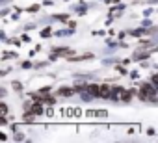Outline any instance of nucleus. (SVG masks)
<instances>
[{
	"label": "nucleus",
	"instance_id": "1",
	"mask_svg": "<svg viewBox=\"0 0 158 143\" xmlns=\"http://www.w3.org/2000/svg\"><path fill=\"white\" fill-rule=\"evenodd\" d=\"M89 4L88 2H84V0H78V2H74L73 6H71V13H74V15H78V17H84V15H88L89 13Z\"/></svg>",
	"mask_w": 158,
	"mask_h": 143
},
{
	"label": "nucleus",
	"instance_id": "2",
	"mask_svg": "<svg viewBox=\"0 0 158 143\" xmlns=\"http://www.w3.org/2000/svg\"><path fill=\"white\" fill-rule=\"evenodd\" d=\"M67 61H74V63H78V61H91V59H95V52H84V54H76V52H73V54H69L67 58H65Z\"/></svg>",
	"mask_w": 158,
	"mask_h": 143
},
{
	"label": "nucleus",
	"instance_id": "3",
	"mask_svg": "<svg viewBox=\"0 0 158 143\" xmlns=\"http://www.w3.org/2000/svg\"><path fill=\"white\" fill-rule=\"evenodd\" d=\"M151 56H152V52L151 50H145V48H136L134 52H132V61L134 63H139V61H143V59H151Z\"/></svg>",
	"mask_w": 158,
	"mask_h": 143
},
{
	"label": "nucleus",
	"instance_id": "4",
	"mask_svg": "<svg viewBox=\"0 0 158 143\" xmlns=\"http://www.w3.org/2000/svg\"><path fill=\"white\" fill-rule=\"evenodd\" d=\"M54 93H56L60 99H71L73 95H76L73 86H60V88H56V89H54Z\"/></svg>",
	"mask_w": 158,
	"mask_h": 143
},
{
	"label": "nucleus",
	"instance_id": "5",
	"mask_svg": "<svg viewBox=\"0 0 158 143\" xmlns=\"http://www.w3.org/2000/svg\"><path fill=\"white\" fill-rule=\"evenodd\" d=\"M84 117H86V119L101 121V119H106V117H108V112H106V110H86V112H84Z\"/></svg>",
	"mask_w": 158,
	"mask_h": 143
},
{
	"label": "nucleus",
	"instance_id": "6",
	"mask_svg": "<svg viewBox=\"0 0 158 143\" xmlns=\"http://www.w3.org/2000/svg\"><path fill=\"white\" fill-rule=\"evenodd\" d=\"M134 97H138V88H127L121 95V104H130Z\"/></svg>",
	"mask_w": 158,
	"mask_h": 143
},
{
	"label": "nucleus",
	"instance_id": "7",
	"mask_svg": "<svg viewBox=\"0 0 158 143\" xmlns=\"http://www.w3.org/2000/svg\"><path fill=\"white\" fill-rule=\"evenodd\" d=\"M125 89H127L125 86L112 84V97H110V100H112V102H115V104H119V102H121V95H123V91H125Z\"/></svg>",
	"mask_w": 158,
	"mask_h": 143
},
{
	"label": "nucleus",
	"instance_id": "8",
	"mask_svg": "<svg viewBox=\"0 0 158 143\" xmlns=\"http://www.w3.org/2000/svg\"><path fill=\"white\" fill-rule=\"evenodd\" d=\"M110 97H112V84L102 82V84H101V93H99V99L110 100Z\"/></svg>",
	"mask_w": 158,
	"mask_h": 143
},
{
	"label": "nucleus",
	"instance_id": "9",
	"mask_svg": "<svg viewBox=\"0 0 158 143\" xmlns=\"http://www.w3.org/2000/svg\"><path fill=\"white\" fill-rule=\"evenodd\" d=\"M125 10H127V4H123V2H119V4H114V6L110 8V15L117 19V17H121V15H123V11H125Z\"/></svg>",
	"mask_w": 158,
	"mask_h": 143
},
{
	"label": "nucleus",
	"instance_id": "10",
	"mask_svg": "<svg viewBox=\"0 0 158 143\" xmlns=\"http://www.w3.org/2000/svg\"><path fill=\"white\" fill-rule=\"evenodd\" d=\"M128 32V35H132V37H136V39H139V37H145L147 35V28L145 26H138V28H130V30H127Z\"/></svg>",
	"mask_w": 158,
	"mask_h": 143
},
{
	"label": "nucleus",
	"instance_id": "11",
	"mask_svg": "<svg viewBox=\"0 0 158 143\" xmlns=\"http://www.w3.org/2000/svg\"><path fill=\"white\" fill-rule=\"evenodd\" d=\"M35 119H37V115H35L32 110H28V112H23L21 123H23V125H34V123H35Z\"/></svg>",
	"mask_w": 158,
	"mask_h": 143
},
{
	"label": "nucleus",
	"instance_id": "12",
	"mask_svg": "<svg viewBox=\"0 0 158 143\" xmlns=\"http://www.w3.org/2000/svg\"><path fill=\"white\" fill-rule=\"evenodd\" d=\"M74 32H76L74 28H69V26H67V28H58V30H54V35H56V37H69V35H74Z\"/></svg>",
	"mask_w": 158,
	"mask_h": 143
},
{
	"label": "nucleus",
	"instance_id": "13",
	"mask_svg": "<svg viewBox=\"0 0 158 143\" xmlns=\"http://www.w3.org/2000/svg\"><path fill=\"white\" fill-rule=\"evenodd\" d=\"M45 110H47V106H45L43 102H39V100H34V104H32V112H34L37 117L45 115Z\"/></svg>",
	"mask_w": 158,
	"mask_h": 143
},
{
	"label": "nucleus",
	"instance_id": "14",
	"mask_svg": "<svg viewBox=\"0 0 158 143\" xmlns=\"http://www.w3.org/2000/svg\"><path fill=\"white\" fill-rule=\"evenodd\" d=\"M91 95H95L97 99H99V93H101V84H97V82H88V88H86Z\"/></svg>",
	"mask_w": 158,
	"mask_h": 143
},
{
	"label": "nucleus",
	"instance_id": "15",
	"mask_svg": "<svg viewBox=\"0 0 158 143\" xmlns=\"http://www.w3.org/2000/svg\"><path fill=\"white\" fill-rule=\"evenodd\" d=\"M127 67H128V65H123V63H121V61H119V63H115V65H114V69H115V73H117V75H119V76H127V75H128V73H130V71H128V69H127Z\"/></svg>",
	"mask_w": 158,
	"mask_h": 143
},
{
	"label": "nucleus",
	"instance_id": "16",
	"mask_svg": "<svg viewBox=\"0 0 158 143\" xmlns=\"http://www.w3.org/2000/svg\"><path fill=\"white\" fill-rule=\"evenodd\" d=\"M52 21H58V22L67 24L71 21V13H56V15H52Z\"/></svg>",
	"mask_w": 158,
	"mask_h": 143
},
{
	"label": "nucleus",
	"instance_id": "17",
	"mask_svg": "<svg viewBox=\"0 0 158 143\" xmlns=\"http://www.w3.org/2000/svg\"><path fill=\"white\" fill-rule=\"evenodd\" d=\"M39 35H41V39H48V37H52V35H54L52 26H50V24H47L45 28H41V30H39Z\"/></svg>",
	"mask_w": 158,
	"mask_h": 143
},
{
	"label": "nucleus",
	"instance_id": "18",
	"mask_svg": "<svg viewBox=\"0 0 158 143\" xmlns=\"http://www.w3.org/2000/svg\"><path fill=\"white\" fill-rule=\"evenodd\" d=\"M78 97L82 99V102H91V100H95V99H97V97H95V95H91L88 89H86V91H82L80 95H78Z\"/></svg>",
	"mask_w": 158,
	"mask_h": 143
},
{
	"label": "nucleus",
	"instance_id": "19",
	"mask_svg": "<svg viewBox=\"0 0 158 143\" xmlns=\"http://www.w3.org/2000/svg\"><path fill=\"white\" fill-rule=\"evenodd\" d=\"M11 89H13L15 93H19V95L24 93V88H23V82H21V80H13V82H11Z\"/></svg>",
	"mask_w": 158,
	"mask_h": 143
},
{
	"label": "nucleus",
	"instance_id": "20",
	"mask_svg": "<svg viewBox=\"0 0 158 143\" xmlns=\"http://www.w3.org/2000/svg\"><path fill=\"white\" fill-rule=\"evenodd\" d=\"M41 8H43V4H30L28 8H24V11L26 13H39Z\"/></svg>",
	"mask_w": 158,
	"mask_h": 143
},
{
	"label": "nucleus",
	"instance_id": "21",
	"mask_svg": "<svg viewBox=\"0 0 158 143\" xmlns=\"http://www.w3.org/2000/svg\"><path fill=\"white\" fill-rule=\"evenodd\" d=\"M13 141H17V143H21V141H26L28 137H26V134L24 132H21V130H17V132H13V137H11Z\"/></svg>",
	"mask_w": 158,
	"mask_h": 143
},
{
	"label": "nucleus",
	"instance_id": "22",
	"mask_svg": "<svg viewBox=\"0 0 158 143\" xmlns=\"http://www.w3.org/2000/svg\"><path fill=\"white\" fill-rule=\"evenodd\" d=\"M13 58H19V54H17V52H11V50H4V52H2V61L13 59Z\"/></svg>",
	"mask_w": 158,
	"mask_h": 143
},
{
	"label": "nucleus",
	"instance_id": "23",
	"mask_svg": "<svg viewBox=\"0 0 158 143\" xmlns=\"http://www.w3.org/2000/svg\"><path fill=\"white\" fill-rule=\"evenodd\" d=\"M0 113H2V115H10V106H8V102L4 99L0 100Z\"/></svg>",
	"mask_w": 158,
	"mask_h": 143
},
{
	"label": "nucleus",
	"instance_id": "24",
	"mask_svg": "<svg viewBox=\"0 0 158 143\" xmlns=\"http://www.w3.org/2000/svg\"><path fill=\"white\" fill-rule=\"evenodd\" d=\"M104 45H106L108 48H119V39L115 41V39H110V37H108V39H104Z\"/></svg>",
	"mask_w": 158,
	"mask_h": 143
},
{
	"label": "nucleus",
	"instance_id": "25",
	"mask_svg": "<svg viewBox=\"0 0 158 143\" xmlns=\"http://www.w3.org/2000/svg\"><path fill=\"white\" fill-rule=\"evenodd\" d=\"M19 67H21L23 71H28V69H34V63H32V59H23V61L19 63Z\"/></svg>",
	"mask_w": 158,
	"mask_h": 143
},
{
	"label": "nucleus",
	"instance_id": "26",
	"mask_svg": "<svg viewBox=\"0 0 158 143\" xmlns=\"http://www.w3.org/2000/svg\"><path fill=\"white\" fill-rule=\"evenodd\" d=\"M6 45H13V47H21L23 45V39L21 37H11V39H8V43Z\"/></svg>",
	"mask_w": 158,
	"mask_h": 143
},
{
	"label": "nucleus",
	"instance_id": "27",
	"mask_svg": "<svg viewBox=\"0 0 158 143\" xmlns=\"http://www.w3.org/2000/svg\"><path fill=\"white\" fill-rule=\"evenodd\" d=\"M48 63H52V61H50V59H48V61H37V63H34V69H35V71H39V69H47Z\"/></svg>",
	"mask_w": 158,
	"mask_h": 143
},
{
	"label": "nucleus",
	"instance_id": "28",
	"mask_svg": "<svg viewBox=\"0 0 158 143\" xmlns=\"http://www.w3.org/2000/svg\"><path fill=\"white\" fill-rule=\"evenodd\" d=\"M8 125H10V115H2V113H0V126L6 128Z\"/></svg>",
	"mask_w": 158,
	"mask_h": 143
},
{
	"label": "nucleus",
	"instance_id": "29",
	"mask_svg": "<svg viewBox=\"0 0 158 143\" xmlns=\"http://www.w3.org/2000/svg\"><path fill=\"white\" fill-rule=\"evenodd\" d=\"M32 104H34V100H32V99H30V100H23V104H21L23 112H28V110H32Z\"/></svg>",
	"mask_w": 158,
	"mask_h": 143
},
{
	"label": "nucleus",
	"instance_id": "30",
	"mask_svg": "<svg viewBox=\"0 0 158 143\" xmlns=\"http://www.w3.org/2000/svg\"><path fill=\"white\" fill-rule=\"evenodd\" d=\"M147 35H151V37H154V35H158V26H151V28H147Z\"/></svg>",
	"mask_w": 158,
	"mask_h": 143
},
{
	"label": "nucleus",
	"instance_id": "31",
	"mask_svg": "<svg viewBox=\"0 0 158 143\" xmlns=\"http://www.w3.org/2000/svg\"><path fill=\"white\" fill-rule=\"evenodd\" d=\"M35 91H39L41 95H45V93H52V86H43V88H39V89H35Z\"/></svg>",
	"mask_w": 158,
	"mask_h": 143
},
{
	"label": "nucleus",
	"instance_id": "32",
	"mask_svg": "<svg viewBox=\"0 0 158 143\" xmlns=\"http://www.w3.org/2000/svg\"><path fill=\"white\" fill-rule=\"evenodd\" d=\"M35 26H37V24H35V22H26V24H24V26H23V30H24V32H32V30H34V28H35Z\"/></svg>",
	"mask_w": 158,
	"mask_h": 143
},
{
	"label": "nucleus",
	"instance_id": "33",
	"mask_svg": "<svg viewBox=\"0 0 158 143\" xmlns=\"http://www.w3.org/2000/svg\"><path fill=\"white\" fill-rule=\"evenodd\" d=\"M145 134L152 137V136H156V128H154V126H147V128H145Z\"/></svg>",
	"mask_w": 158,
	"mask_h": 143
},
{
	"label": "nucleus",
	"instance_id": "34",
	"mask_svg": "<svg viewBox=\"0 0 158 143\" xmlns=\"http://www.w3.org/2000/svg\"><path fill=\"white\" fill-rule=\"evenodd\" d=\"M128 76H130L132 80H138V78H139V71H138V69H134V71H130V73H128Z\"/></svg>",
	"mask_w": 158,
	"mask_h": 143
},
{
	"label": "nucleus",
	"instance_id": "35",
	"mask_svg": "<svg viewBox=\"0 0 158 143\" xmlns=\"http://www.w3.org/2000/svg\"><path fill=\"white\" fill-rule=\"evenodd\" d=\"M60 58H61L60 54H56V52H52V50H50V54H48V59H50V61H58Z\"/></svg>",
	"mask_w": 158,
	"mask_h": 143
},
{
	"label": "nucleus",
	"instance_id": "36",
	"mask_svg": "<svg viewBox=\"0 0 158 143\" xmlns=\"http://www.w3.org/2000/svg\"><path fill=\"white\" fill-rule=\"evenodd\" d=\"M149 80L154 84V86H158V73H151V76H149Z\"/></svg>",
	"mask_w": 158,
	"mask_h": 143
},
{
	"label": "nucleus",
	"instance_id": "37",
	"mask_svg": "<svg viewBox=\"0 0 158 143\" xmlns=\"http://www.w3.org/2000/svg\"><path fill=\"white\" fill-rule=\"evenodd\" d=\"M141 26H145V28H151V26H152V22H151V19H149V17H145V19L141 21Z\"/></svg>",
	"mask_w": 158,
	"mask_h": 143
},
{
	"label": "nucleus",
	"instance_id": "38",
	"mask_svg": "<svg viewBox=\"0 0 158 143\" xmlns=\"http://www.w3.org/2000/svg\"><path fill=\"white\" fill-rule=\"evenodd\" d=\"M139 67H141V69H149V67H151V59H143V61H139Z\"/></svg>",
	"mask_w": 158,
	"mask_h": 143
},
{
	"label": "nucleus",
	"instance_id": "39",
	"mask_svg": "<svg viewBox=\"0 0 158 143\" xmlns=\"http://www.w3.org/2000/svg\"><path fill=\"white\" fill-rule=\"evenodd\" d=\"M21 39H23V43H32V37L28 34H21Z\"/></svg>",
	"mask_w": 158,
	"mask_h": 143
},
{
	"label": "nucleus",
	"instance_id": "40",
	"mask_svg": "<svg viewBox=\"0 0 158 143\" xmlns=\"http://www.w3.org/2000/svg\"><path fill=\"white\" fill-rule=\"evenodd\" d=\"M10 15V10L6 6H2V10H0V17H8Z\"/></svg>",
	"mask_w": 158,
	"mask_h": 143
},
{
	"label": "nucleus",
	"instance_id": "41",
	"mask_svg": "<svg viewBox=\"0 0 158 143\" xmlns=\"http://www.w3.org/2000/svg\"><path fill=\"white\" fill-rule=\"evenodd\" d=\"M151 13H152V8L149 6V8H145V10H143V13H141V15H143V17H151Z\"/></svg>",
	"mask_w": 158,
	"mask_h": 143
},
{
	"label": "nucleus",
	"instance_id": "42",
	"mask_svg": "<svg viewBox=\"0 0 158 143\" xmlns=\"http://www.w3.org/2000/svg\"><path fill=\"white\" fill-rule=\"evenodd\" d=\"M0 41H2V43H8V34L2 30V32H0Z\"/></svg>",
	"mask_w": 158,
	"mask_h": 143
},
{
	"label": "nucleus",
	"instance_id": "43",
	"mask_svg": "<svg viewBox=\"0 0 158 143\" xmlns=\"http://www.w3.org/2000/svg\"><path fill=\"white\" fill-rule=\"evenodd\" d=\"M10 73H11V69H10V67H8V69H2V71H0V76L4 78V76H8Z\"/></svg>",
	"mask_w": 158,
	"mask_h": 143
},
{
	"label": "nucleus",
	"instance_id": "44",
	"mask_svg": "<svg viewBox=\"0 0 158 143\" xmlns=\"http://www.w3.org/2000/svg\"><path fill=\"white\" fill-rule=\"evenodd\" d=\"M8 97V89L6 88H0V99H6Z\"/></svg>",
	"mask_w": 158,
	"mask_h": 143
},
{
	"label": "nucleus",
	"instance_id": "45",
	"mask_svg": "<svg viewBox=\"0 0 158 143\" xmlns=\"http://www.w3.org/2000/svg\"><path fill=\"white\" fill-rule=\"evenodd\" d=\"M43 8H50V6H54V2H52V0H43Z\"/></svg>",
	"mask_w": 158,
	"mask_h": 143
},
{
	"label": "nucleus",
	"instance_id": "46",
	"mask_svg": "<svg viewBox=\"0 0 158 143\" xmlns=\"http://www.w3.org/2000/svg\"><path fill=\"white\" fill-rule=\"evenodd\" d=\"M125 35H128V32H127V30H125V32H119V34H117V39H119V41H123V39H125Z\"/></svg>",
	"mask_w": 158,
	"mask_h": 143
},
{
	"label": "nucleus",
	"instance_id": "47",
	"mask_svg": "<svg viewBox=\"0 0 158 143\" xmlns=\"http://www.w3.org/2000/svg\"><path fill=\"white\" fill-rule=\"evenodd\" d=\"M67 26H69V28H74V30H76V26H78V24H76V21H73V19H71V21L67 22Z\"/></svg>",
	"mask_w": 158,
	"mask_h": 143
},
{
	"label": "nucleus",
	"instance_id": "48",
	"mask_svg": "<svg viewBox=\"0 0 158 143\" xmlns=\"http://www.w3.org/2000/svg\"><path fill=\"white\" fill-rule=\"evenodd\" d=\"M10 137H8V134L6 132H0V141H8Z\"/></svg>",
	"mask_w": 158,
	"mask_h": 143
},
{
	"label": "nucleus",
	"instance_id": "49",
	"mask_svg": "<svg viewBox=\"0 0 158 143\" xmlns=\"http://www.w3.org/2000/svg\"><path fill=\"white\" fill-rule=\"evenodd\" d=\"M136 130H138L136 126H130V128L127 130V134H128V136H132V134H136Z\"/></svg>",
	"mask_w": 158,
	"mask_h": 143
},
{
	"label": "nucleus",
	"instance_id": "50",
	"mask_svg": "<svg viewBox=\"0 0 158 143\" xmlns=\"http://www.w3.org/2000/svg\"><path fill=\"white\" fill-rule=\"evenodd\" d=\"M104 34H106L104 30H97V32H93V35H104Z\"/></svg>",
	"mask_w": 158,
	"mask_h": 143
},
{
	"label": "nucleus",
	"instance_id": "51",
	"mask_svg": "<svg viewBox=\"0 0 158 143\" xmlns=\"http://www.w3.org/2000/svg\"><path fill=\"white\" fill-rule=\"evenodd\" d=\"M99 2H104V4H110V6H112V4L115 2V0H99Z\"/></svg>",
	"mask_w": 158,
	"mask_h": 143
},
{
	"label": "nucleus",
	"instance_id": "52",
	"mask_svg": "<svg viewBox=\"0 0 158 143\" xmlns=\"http://www.w3.org/2000/svg\"><path fill=\"white\" fill-rule=\"evenodd\" d=\"M11 130H13V132H17V130H19V125H15V123H11Z\"/></svg>",
	"mask_w": 158,
	"mask_h": 143
},
{
	"label": "nucleus",
	"instance_id": "53",
	"mask_svg": "<svg viewBox=\"0 0 158 143\" xmlns=\"http://www.w3.org/2000/svg\"><path fill=\"white\" fill-rule=\"evenodd\" d=\"M11 21H19V13H13L11 15Z\"/></svg>",
	"mask_w": 158,
	"mask_h": 143
},
{
	"label": "nucleus",
	"instance_id": "54",
	"mask_svg": "<svg viewBox=\"0 0 158 143\" xmlns=\"http://www.w3.org/2000/svg\"><path fill=\"white\" fill-rule=\"evenodd\" d=\"M10 4V0H2V2H0V6H8Z\"/></svg>",
	"mask_w": 158,
	"mask_h": 143
},
{
	"label": "nucleus",
	"instance_id": "55",
	"mask_svg": "<svg viewBox=\"0 0 158 143\" xmlns=\"http://www.w3.org/2000/svg\"><path fill=\"white\" fill-rule=\"evenodd\" d=\"M151 52H152V54H156V52H158V45H156V47H152V48H151Z\"/></svg>",
	"mask_w": 158,
	"mask_h": 143
},
{
	"label": "nucleus",
	"instance_id": "56",
	"mask_svg": "<svg viewBox=\"0 0 158 143\" xmlns=\"http://www.w3.org/2000/svg\"><path fill=\"white\" fill-rule=\"evenodd\" d=\"M154 4H158V0H149V6H154Z\"/></svg>",
	"mask_w": 158,
	"mask_h": 143
},
{
	"label": "nucleus",
	"instance_id": "57",
	"mask_svg": "<svg viewBox=\"0 0 158 143\" xmlns=\"http://www.w3.org/2000/svg\"><path fill=\"white\" fill-rule=\"evenodd\" d=\"M63 2H71V0H63Z\"/></svg>",
	"mask_w": 158,
	"mask_h": 143
}]
</instances>
